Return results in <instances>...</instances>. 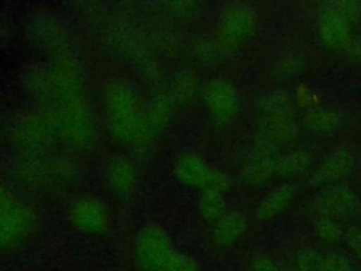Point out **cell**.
<instances>
[{"label": "cell", "mask_w": 361, "mask_h": 271, "mask_svg": "<svg viewBox=\"0 0 361 271\" xmlns=\"http://www.w3.org/2000/svg\"><path fill=\"white\" fill-rule=\"evenodd\" d=\"M175 251L169 237L162 230L148 227L135 241L134 261L140 271H164Z\"/></svg>", "instance_id": "6da1fadb"}, {"label": "cell", "mask_w": 361, "mask_h": 271, "mask_svg": "<svg viewBox=\"0 0 361 271\" xmlns=\"http://www.w3.org/2000/svg\"><path fill=\"white\" fill-rule=\"evenodd\" d=\"M203 100L212 117L220 124H230L240 114L238 89L226 78H212L203 88Z\"/></svg>", "instance_id": "7a4b0ae2"}, {"label": "cell", "mask_w": 361, "mask_h": 271, "mask_svg": "<svg viewBox=\"0 0 361 271\" xmlns=\"http://www.w3.org/2000/svg\"><path fill=\"white\" fill-rule=\"evenodd\" d=\"M312 205L320 216L336 220L354 217L361 210V200L358 195L353 189L341 185L322 188L313 198Z\"/></svg>", "instance_id": "3957f363"}, {"label": "cell", "mask_w": 361, "mask_h": 271, "mask_svg": "<svg viewBox=\"0 0 361 271\" xmlns=\"http://www.w3.org/2000/svg\"><path fill=\"white\" fill-rule=\"evenodd\" d=\"M180 179L203 191H219L226 193L231 186L230 176L213 167L195 154H185L178 164Z\"/></svg>", "instance_id": "277c9868"}, {"label": "cell", "mask_w": 361, "mask_h": 271, "mask_svg": "<svg viewBox=\"0 0 361 271\" xmlns=\"http://www.w3.org/2000/svg\"><path fill=\"white\" fill-rule=\"evenodd\" d=\"M257 28V13L247 3L228 4L220 16V34L227 44L248 40Z\"/></svg>", "instance_id": "5b68a950"}, {"label": "cell", "mask_w": 361, "mask_h": 271, "mask_svg": "<svg viewBox=\"0 0 361 271\" xmlns=\"http://www.w3.org/2000/svg\"><path fill=\"white\" fill-rule=\"evenodd\" d=\"M355 165V157L348 148H337L331 151L323 161L312 171L309 183L316 188H326L338 185L347 175L351 174Z\"/></svg>", "instance_id": "8992f818"}, {"label": "cell", "mask_w": 361, "mask_h": 271, "mask_svg": "<svg viewBox=\"0 0 361 271\" xmlns=\"http://www.w3.org/2000/svg\"><path fill=\"white\" fill-rule=\"evenodd\" d=\"M317 34L322 42L334 51L347 49L353 42L351 23L336 11L329 3L319 14Z\"/></svg>", "instance_id": "52a82bcc"}, {"label": "cell", "mask_w": 361, "mask_h": 271, "mask_svg": "<svg viewBox=\"0 0 361 271\" xmlns=\"http://www.w3.org/2000/svg\"><path fill=\"white\" fill-rule=\"evenodd\" d=\"M298 188L293 183L283 182L272 188L255 207V219L258 222H269L283 213L295 200Z\"/></svg>", "instance_id": "ba28073f"}, {"label": "cell", "mask_w": 361, "mask_h": 271, "mask_svg": "<svg viewBox=\"0 0 361 271\" xmlns=\"http://www.w3.org/2000/svg\"><path fill=\"white\" fill-rule=\"evenodd\" d=\"M248 230V220L241 212H227L213 226L212 240L217 247L228 248L237 244Z\"/></svg>", "instance_id": "9c48e42d"}, {"label": "cell", "mask_w": 361, "mask_h": 271, "mask_svg": "<svg viewBox=\"0 0 361 271\" xmlns=\"http://www.w3.org/2000/svg\"><path fill=\"white\" fill-rule=\"evenodd\" d=\"M258 133H259V137L281 147L298 138L299 127L293 120V117L259 116Z\"/></svg>", "instance_id": "30bf717a"}, {"label": "cell", "mask_w": 361, "mask_h": 271, "mask_svg": "<svg viewBox=\"0 0 361 271\" xmlns=\"http://www.w3.org/2000/svg\"><path fill=\"white\" fill-rule=\"evenodd\" d=\"M305 127L314 136L331 137L340 131L343 126L341 116L330 107H313L303 117Z\"/></svg>", "instance_id": "8fae6325"}, {"label": "cell", "mask_w": 361, "mask_h": 271, "mask_svg": "<svg viewBox=\"0 0 361 271\" xmlns=\"http://www.w3.org/2000/svg\"><path fill=\"white\" fill-rule=\"evenodd\" d=\"M27 216L17 209L8 210L0 216V248H13L18 246L27 231Z\"/></svg>", "instance_id": "7c38bea8"}, {"label": "cell", "mask_w": 361, "mask_h": 271, "mask_svg": "<svg viewBox=\"0 0 361 271\" xmlns=\"http://www.w3.org/2000/svg\"><path fill=\"white\" fill-rule=\"evenodd\" d=\"M261 116L267 117H293L295 106L292 97L281 89L267 92L257 102Z\"/></svg>", "instance_id": "4fadbf2b"}, {"label": "cell", "mask_w": 361, "mask_h": 271, "mask_svg": "<svg viewBox=\"0 0 361 271\" xmlns=\"http://www.w3.org/2000/svg\"><path fill=\"white\" fill-rule=\"evenodd\" d=\"M313 161L314 157L307 150H295L286 154H279L275 159V172L282 178L296 176L310 169Z\"/></svg>", "instance_id": "5bb4252c"}, {"label": "cell", "mask_w": 361, "mask_h": 271, "mask_svg": "<svg viewBox=\"0 0 361 271\" xmlns=\"http://www.w3.org/2000/svg\"><path fill=\"white\" fill-rule=\"evenodd\" d=\"M73 217L78 223L76 227L85 231L97 233L104 227L103 223L106 220V210L97 200L85 199L75 207Z\"/></svg>", "instance_id": "9a60e30c"}, {"label": "cell", "mask_w": 361, "mask_h": 271, "mask_svg": "<svg viewBox=\"0 0 361 271\" xmlns=\"http://www.w3.org/2000/svg\"><path fill=\"white\" fill-rule=\"evenodd\" d=\"M275 159L276 158H265V159H248L241 171V179L248 186H261L267 183L275 172Z\"/></svg>", "instance_id": "2e32d148"}, {"label": "cell", "mask_w": 361, "mask_h": 271, "mask_svg": "<svg viewBox=\"0 0 361 271\" xmlns=\"http://www.w3.org/2000/svg\"><path fill=\"white\" fill-rule=\"evenodd\" d=\"M199 210L203 219L216 223L221 216L227 213L224 193L219 191H203L199 202Z\"/></svg>", "instance_id": "e0dca14e"}, {"label": "cell", "mask_w": 361, "mask_h": 271, "mask_svg": "<svg viewBox=\"0 0 361 271\" xmlns=\"http://www.w3.org/2000/svg\"><path fill=\"white\" fill-rule=\"evenodd\" d=\"M323 255L310 246H302L295 251L292 264L299 271H323Z\"/></svg>", "instance_id": "ac0fdd59"}, {"label": "cell", "mask_w": 361, "mask_h": 271, "mask_svg": "<svg viewBox=\"0 0 361 271\" xmlns=\"http://www.w3.org/2000/svg\"><path fill=\"white\" fill-rule=\"evenodd\" d=\"M314 233L322 241L327 244H336L343 240L344 227L341 226L340 220L320 216L314 222Z\"/></svg>", "instance_id": "d6986e66"}, {"label": "cell", "mask_w": 361, "mask_h": 271, "mask_svg": "<svg viewBox=\"0 0 361 271\" xmlns=\"http://www.w3.org/2000/svg\"><path fill=\"white\" fill-rule=\"evenodd\" d=\"M323 271H357V267L348 254L333 250L323 255Z\"/></svg>", "instance_id": "ffe728a7"}, {"label": "cell", "mask_w": 361, "mask_h": 271, "mask_svg": "<svg viewBox=\"0 0 361 271\" xmlns=\"http://www.w3.org/2000/svg\"><path fill=\"white\" fill-rule=\"evenodd\" d=\"M164 271H202V264L196 257L176 250Z\"/></svg>", "instance_id": "44dd1931"}, {"label": "cell", "mask_w": 361, "mask_h": 271, "mask_svg": "<svg viewBox=\"0 0 361 271\" xmlns=\"http://www.w3.org/2000/svg\"><path fill=\"white\" fill-rule=\"evenodd\" d=\"M248 271H282V264L268 253L258 251L251 255L248 261Z\"/></svg>", "instance_id": "7402d4cb"}, {"label": "cell", "mask_w": 361, "mask_h": 271, "mask_svg": "<svg viewBox=\"0 0 361 271\" xmlns=\"http://www.w3.org/2000/svg\"><path fill=\"white\" fill-rule=\"evenodd\" d=\"M343 241L353 255L361 257V229L358 227H350L347 230L344 229Z\"/></svg>", "instance_id": "603a6c76"}, {"label": "cell", "mask_w": 361, "mask_h": 271, "mask_svg": "<svg viewBox=\"0 0 361 271\" xmlns=\"http://www.w3.org/2000/svg\"><path fill=\"white\" fill-rule=\"evenodd\" d=\"M336 11H338L343 17H345L350 23L357 18L361 13L360 10V4L354 3V1H331L329 3Z\"/></svg>", "instance_id": "cb8c5ba5"}, {"label": "cell", "mask_w": 361, "mask_h": 271, "mask_svg": "<svg viewBox=\"0 0 361 271\" xmlns=\"http://www.w3.org/2000/svg\"><path fill=\"white\" fill-rule=\"evenodd\" d=\"M351 59L361 62V38L351 42V45L345 49Z\"/></svg>", "instance_id": "d4e9b609"}, {"label": "cell", "mask_w": 361, "mask_h": 271, "mask_svg": "<svg viewBox=\"0 0 361 271\" xmlns=\"http://www.w3.org/2000/svg\"><path fill=\"white\" fill-rule=\"evenodd\" d=\"M282 271H299L292 263L290 264H286V265H282Z\"/></svg>", "instance_id": "484cf974"}]
</instances>
